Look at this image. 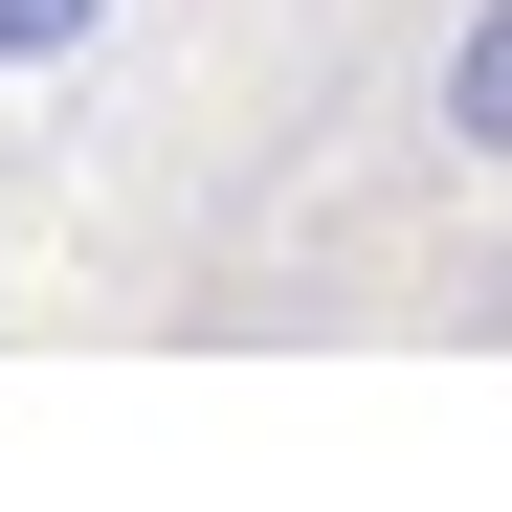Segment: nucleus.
Returning a JSON list of instances; mask_svg holds the SVG:
<instances>
[{"label":"nucleus","mask_w":512,"mask_h":512,"mask_svg":"<svg viewBox=\"0 0 512 512\" xmlns=\"http://www.w3.org/2000/svg\"><path fill=\"white\" fill-rule=\"evenodd\" d=\"M446 156H490V179H512V0H468V23H446Z\"/></svg>","instance_id":"f257e3e1"},{"label":"nucleus","mask_w":512,"mask_h":512,"mask_svg":"<svg viewBox=\"0 0 512 512\" xmlns=\"http://www.w3.org/2000/svg\"><path fill=\"white\" fill-rule=\"evenodd\" d=\"M90 23H112V0H0V67H67Z\"/></svg>","instance_id":"f03ea898"}]
</instances>
